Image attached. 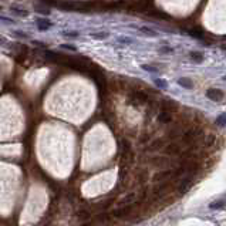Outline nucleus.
<instances>
[{
	"instance_id": "obj_32",
	"label": "nucleus",
	"mask_w": 226,
	"mask_h": 226,
	"mask_svg": "<svg viewBox=\"0 0 226 226\" xmlns=\"http://www.w3.org/2000/svg\"><path fill=\"white\" fill-rule=\"evenodd\" d=\"M223 80H225V81H226V75H223Z\"/></svg>"
},
{
	"instance_id": "obj_33",
	"label": "nucleus",
	"mask_w": 226,
	"mask_h": 226,
	"mask_svg": "<svg viewBox=\"0 0 226 226\" xmlns=\"http://www.w3.org/2000/svg\"><path fill=\"white\" fill-rule=\"evenodd\" d=\"M0 10H2V4H0Z\"/></svg>"
},
{
	"instance_id": "obj_8",
	"label": "nucleus",
	"mask_w": 226,
	"mask_h": 226,
	"mask_svg": "<svg viewBox=\"0 0 226 226\" xmlns=\"http://www.w3.org/2000/svg\"><path fill=\"white\" fill-rule=\"evenodd\" d=\"M36 26L40 31H46L49 28L53 27V22L49 19V17H36Z\"/></svg>"
},
{
	"instance_id": "obj_34",
	"label": "nucleus",
	"mask_w": 226,
	"mask_h": 226,
	"mask_svg": "<svg viewBox=\"0 0 226 226\" xmlns=\"http://www.w3.org/2000/svg\"><path fill=\"white\" fill-rule=\"evenodd\" d=\"M19 2H20V0H19Z\"/></svg>"
},
{
	"instance_id": "obj_15",
	"label": "nucleus",
	"mask_w": 226,
	"mask_h": 226,
	"mask_svg": "<svg viewBox=\"0 0 226 226\" xmlns=\"http://www.w3.org/2000/svg\"><path fill=\"white\" fill-rule=\"evenodd\" d=\"M110 36V33H107V31H98V33H91L90 37L94 39V40H104V39H107Z\"/></svg>"
},
{
	"instance_id": "obj_12",
	"label": "nucleus",
	"mask_w": 226,
	"mask_h": 226,
	"mask_svg": "<svg viewBox=\"0 0 226 226\" xmlns=\"http://www.w3.org/2000/svg\"><path fill=\"white\" fill-rule=\"evenodd\" d=\"M10 12H12L13 14H16V16H20V17H27V16L30 14L28 10L20 9V7H17V6H10Z\"/></svg>"
},
{
	"instance_id": "obj_5",
	"label": "nucleus",
	"mask_w": 226,
	"mask_h": 226,
	"mask_svg": "<svg viewBox=\"0 0 226 226\" xmlns=\"http://www.w3.org/2000/svg\"><path fill=\"white\" fill-rule=\"evenodd\" d=\"M138 199H140V193L138 192H130V193H127V195H124L120 201H118L117 206H132Z\"/></svg>"
},
{
	"instance_id": "obj_10",
	"label": "nucleus",
	"mask_w": 226,
	"mask_h": 226,
	"mask_svg": "<svg viewBox=\"0 0 226 226\" xmlns=\"http://www.w3.org/2000/svg\"><path fill=\"white\" fill-rule=\"evenodd\" d=\"M206 97L212 101H220L223 98V93L220 90H216V88H211V90L206 91Z\"/></svg>"
},
{
	"instance_id": "obj_3",
	"label": "nucleus",
	"mask_w": 226,
	"mask_h": 226,
	"mask_svg": "<svg viewBox=\"0 0 226 226\" xmlns=\"http://www.w3.org/2000/svg\"><path fill=\"white\" fill-rule=\"evenodd\" d=\"M185 151L183 149V145L181 142H169L167 144V146L164 148V151H162V154L167 155V157H181V154Z\"/></svg>"
},
{
	"instance_id": "obj_23",
	"label": "nucleus",
	"mask_w": 226,
	"mask_h": 226,
	"mask_svg": "<svg viewBox=\"0 0 226 226\" xmlns=\"http://www.w3.org/2000/svg\"><path fill=\"white\" fill-rule=\"evenodd\" d=\"M216 125H219V127H226V114H222V115L218 117Z\"/></svg>"
},
{
	"instance_id": "obj_25",
	"label": "nucleus",
	"mask_w": 226,
	"mask_h": 226,
	"mask_svg": "<svg viewBox=\"0 0 226 226\" xmlns=\"http://www.w3.org/2000/svg\"><path fill=\"white\" fill-rule=\"evenodd\" d=\"M77 216H78V219H81V220H85V219H88L90 218V213L87 211H80L77 213Z\"/></svg>"
},
{
	"instance_id": "obj_22",
	"label": "nucleus",
	"mask_w": 226,
	"mask_h": 226,
	"mask_svg": "<svg viewBox=\"0 0 226 226\" xmlns=\"http://www.w3.org/2000/svg\"><path fill=\"white\" fill-rule=\"evenodd\" d=\"M63 36L68 39H77L80 36V33L78 31H63Z\"/></svg>"
},
{
	"instance_id": "obj_14",
	"label": "nucleus",
	"mask_w": 226,
	"mask_h": 226,
	"mask_svg": "<svg viewBox=\"0 0 226 226\" xmlns=\"http://www.w3.org/2000/svg\"><path fill=\"white\" fill-rule=\"evenodd\" d=\"M159 121L165 125L171 124V122H172V114H171V112H167V111H162L161 114H159Z\"/></svg>"
},
{
	"instance_id": "obj_11",
	"label": "nucleus",
	"mask_w": 226,
	"mask_h": 226,
	"mask_svg": "<svg viewBox=\"0 0 226 226\" xmlns=\"http://www.w3.org/2000/svg\"><path fill=\"white\" fill-rule=\"evenodd\" d=\"M216 142H218V136L213 135V134H211V135H208V136H203V148L209 149V148H212V146H215Z\"/></svg>"
},
{
	"instance_id": "obj_24",
	"label": "nucleus",
	"mask_w": 226,
	"mask_h": 226,
	"mask_svg": "<svg viewBox=\"0 0 226 226\" xmlns=\"http://www.w3.org/2000/svg\"><path fill=\"white\" fill-rule=\"evenodd\" d=\"M141 68H142V70H145V71H148V73H157V71H158V68H155V67L148 65V64H142V65H141Z\"/></svg>"
},
{
	"instance_id": "obj_19",
	"label": "nucleus",
	"mask_w": 226,
	"mask_h": 226,
	"mask_svg": "<svg viewBox=\"0 0 226 226\" xmlns=\"http://www.w3.org/2000/svg\"><path fill=\"white\" fill-rule=\"evenodd\" d=\"M12 36H14V37H17V39H22V40L28 39V34L23 30H12Z\"/></svg>"
},
{
	"instance_id": "obj_28",
	"label": "nucleus",
	"mask_w": 226,
	"mask_h": 226,
	"mask_svg": "<svg viewBox=\"0 0 226 226\" xmlns=\"http://www.w3.org/2000/svg\"><path fill=\"white\" fill-rule=\"evenodd\" d=\"M37 12H39V13H41V14H46V16H49V14H50V10H49V9H44V7H39Z\"/></svg>"
},
{
	"instance_id": "obj_4",
	"label": "nucleus",
	"mask_w": 226,
	"mask_h": 226,
	"mask_svg": "<svg viewBox=\"0 0 226 226\" xmlns=\"http://www.w3.org/2000/svg\"><path fill=\"white\" fill-rule=\"evenodd\" d=\"M172 175H173V169H172V168H168V169H162V171H159V172L155 173L154 182H155V183L169 182V181L172 179Z\"/></svg>"
},
{
	"instance_id": "obj_6",
	"label": "nucleus",
	"mask_w": 226,
	"mask_h": 226,
	"mask_svg": "<svg viewBox=\"0 0 226 226\" xmlns=\"http://www.w3.org/2000/svg\"><path fill=\"white\" fill-rule=\"evenodd\" d=\"M193 186V177H186V178H183L182 181H181V183L178 185V188H177V192H178V195H185V193H188L189 192V189Z\"/></svg>"
},
{
	"instance_id": "obj_17",
	"label": "nucleus",
	"mask_w": 226,
	"mask_h": 226,
	"mask_svg": "<svg viewBox=\"0 0 226 226\" xmlns=\"http://www.w3.org/2000/svg\"><path fill=\"white\" fill-rule=\"evenodd\" d=\"M209 206H211L212 209H223V208L226 206V199H219V201H215V202H212Z\"/></svg>"
},
{
	"instance_id": "obj_26",
	"label": "nucleus",
	"mask_w": 226,
	"mask_h": 226,
	"mask_svg": "<svg viewBox=\"0 0 226 226\" xmlns=\"http://www.w3.org/2000/svg\"><path fill=\"white\" fill-rule=\"evenodd\" d=\"M118 41H120V43H124V44H132L134 43V40L130 37H118Z\"/></svg>"
},
{
	"instance_id": "obj_2",
	"label": "nucleus",
	"mask_w": 226,
	"mask_h": 226,
	"mask_svg": "<svg viewBox=\"0 0 226 226\" xmlns=\"http://www.w3.org/2000/svg\"><path fill=\"white\" fill-rule=\"evenodd\" d=\"M149 164H151L152 167L158 168L159 171L171 168L169 158H168L167 155H164V154H162V155H157V157H152V158H149Z\"/></svg>"
},
{
	"instance_id": "obj_21",
	"label": "nucleus",
	"mask_w": 226,
	"mask_h": 226,
	"mask_svg": "<svg viewBox=\"0 0 226 226\" xmlns=\"http://www.w3.org/2000/svg\"><path fill=\"white\" fill-rule=\"evenodd\" d=\"M0 22L4 23V24H14V23H17L16 22V19H13V17H7V16H4V14H0Z\"/></svg>"
},
{
	"instance_id": "obj_27",
	"label": "nucleus",
	"mask_w": 226,
	"mask_h": 226,
	"mask_svg": "<svg viewBox=\"0 0 226 226\" xmlns=\"http://www.w3.org/2000/svg\"><path fill=\"white\" fill-rule=\"evenodd\" d=\"M61 49H65V50H70V51H77V47L71 46V44H61Z\"/></svg>"
},
{
	"instance_id": "obj_31",
	"label": "nucleus",
	"mask_w": 226,
	"mask_h": 226,
	"mask_svg": "<svg viewBox=\"0 0 226 226\" xmlns=\"http://www.w3.org/2000/svg\"><path fill=\"white\" fill-rule=\"evenodd\" d=\"M81 226H90V225H88V223H85V225H81Z\"/></svg>"
},
{
	"instance_id": "obj_20",
	"label": "nucleus",
	"mask_w": 226,
	"mask_h": 226,
	"mask_svg": "<svg viewBox=\"0 0 226 226\" xmlns=\"http://www.w3.org/2000/svg\"><path fill=\"white\" fill-rule=\"evenodd\" d=\"M154 83H155V85L158 87V88H161V90H167V88H168L167 81L162 80V78H155Z\"/></svg>"
},
{
	"instance_id": "obj_13",
	"label": "nucleus",
	"mask_w": 226,
	"mask_h": 226,
	"mask_svg": "<svg viewBox=\"0 0 226 226\" xmlns=\"http://www.w3.org/2000/svg\"><path fill=\"white\" fill-rule=\"evenodd\" d=\"M136 28H138V31H142L145 36H149V37H158V33L155 30H152V28L146 27V26H140V27H136Z\"/></svg>"
},
{
	"instance_id": "obj_1",
	"label": "nucleus",
	"mask_w": 226,
	"mask_h": 226,
	"mask_svg": "<svg viewBox=\"0 0 226 226\" xmlns=\"http://www.w3.org/2000/svg\"><path fill=\"white\" fill-rule=\"evenodd\" d=\"M205 132L202 130V127L199 125H192V127H189L188 130L183 132L182 138H181V144L182 145H188V146H192L195 145V142H198L201 138H203Z\"/></svg>"
},
{
	"instance_id": "obj_30",
	"label": "nucleus",
	"mask_w": 226,
	"mask_h": 226,
	"mask_svg": "<svg viewBox=\"0 0 226 226\" xmlns=\"http://www.w3.org/2000/svg\"><path fill=\"white\" fill-rule=\"evenodd\" d=\"M4 43H6V40L3 37H0V44H4Z\"/></svg>"
},
{
	"instance_id": "obj_29",
	"label": "nucleus",
	"mask_w": 226,
	"mask_h": 226,
	"mask_svg": "<svg viewBox=\"0 0 226 226\" xmlns=\"http://www.w3.org/2000/svg\"><path fill=\"white\" fill-rule=\"evenodd\" d=\"M161 51H162V53H172L173 49H169V47H162Z\"/></svg>"
},
{
	"instance_id": "obj_7",
	"label": "nucleus",
	"mask_w": 226,
	"mask_h": 226,
	"mask_svg": "<svg viewBox=\"0 0 226 226\" xmlns=\"http://www.w3.org/2000/svg\"><path fill=\"white\" fill-rule=\"evenodd\" d=\"M131 213H132V206H117L111 212V216L117 218V219H125Z\"/></svg>"
},
{
	"instance_id": "obj_9",
	"label": "nucleus",
	"mask_w": 226,
	"mask_h": 226,
	"mask_svg": "<svg viewBox=\"0 0 226 226\" xmlns=\"http://www.w3.org/2000/svg\"><path fill=\"white\" fill-rule=\"evenodd\" d=\"M167 146V142H165L164 138H154V140L149 142L148 149L149 151H164V148Z\"/></svg>"
},
{
	"instance_id": "obj_18",
	"label": "nucleus",
	"mask_w": 226,
	"mask_h": 226,
	"mask_svg": "<svg viewBox=\"0 0 226 226\" xmlns=\"http://www.w3.org/2000/svg\"><path fill=\"white\" fill-rule=\"evenodd\" d=\"M189 56H191V59H192L193 61H196V63H202V61H203V54L199 53V51H191V53H189Z\"/></svg>"
},
{
	"instance_id": "obj_16",
	"label": "nucleus",
	"mask_w": 226,
	"mask_h": 226,
	"mask_svg": "<svg viewBox=\"0 0 226 226\" xmlns=\"http://www.w3.org/2000/svg\"><path fill=\"white\" fill-rule=\"evenodd\" d=\"M178 84H179L181 87H183V88H189V90H191V88H193V83L191 80H189V78H179V80H178Z\"/></svg>"
}]
</instances>
